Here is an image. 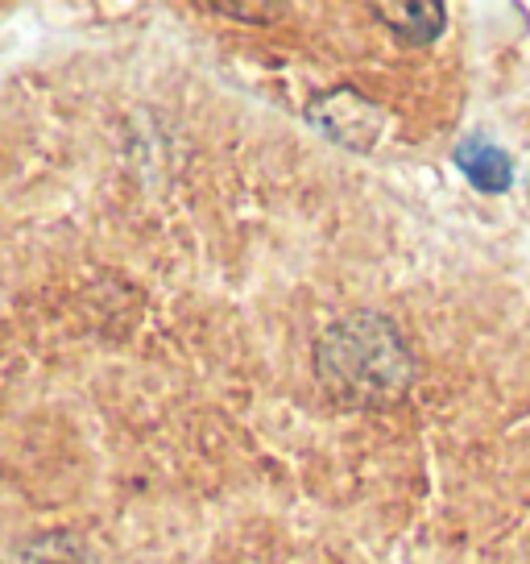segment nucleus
<instances>
[{
	"instance_id": "f257e3e1",
	"label": "nucleus",
	"mask_w": 530,
	"mask_h": 564,
	"mask_svg": "<svg viewBox=\"0 0 530 564\" xmlns=\"http://www.w3.org/2000/svg\"><path fill=\"white\" fill-rule=\"evenodd\" d=\"M369 13L386 18V25L402 37L407 46H431L443 34V4H427V0H402V4H373Z\"/></svg>"
},
{
	"instance_id": "f03ea898",
	"label": "nucleus",
	"mask_w": 530,
	"mask_h": 564,
	"mask_svg": "<svg viewBox=\"0 0 530 564\" xmlns=\"http://www.w3.org/2000/svg\"><path fill=\"white\" fill-rule=\"evenodd\" d=\"M460 171H464V178L477 187V192H506L514 183V162L506 150H497V145H489L485 138H468L464 145H460Z\"/></svg>"
},
{
	"instance_id": "7ed1b4c3",
	"label": "nucleus",
	"mask_w": 530,
	"mask_h": 564,
	"mask_svg": "<svg viewBox=\"0 0 530 564\" xmlns=\"http://www.w3.org/2000/svg\"><path fill=\"white\" fill-rule=\"evenodd\" d=\"M21 564H79V552H75L67 540H51L46 547H37V552H30Z\"/></svg>"
}]
</instances>
